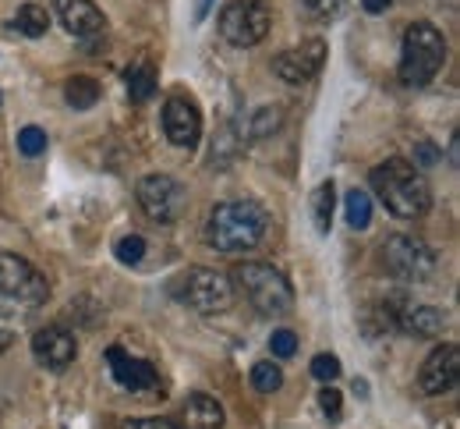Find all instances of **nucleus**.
Masks as SVG:
<instances>
[{
    "mask_svg": "<svg viewBox=\"0 0 460 429\" xmlns=\"http://www.w3.org/2000/svg\"><path fill=\"white\" fill-rule=\"evenodd\" d=\"M280 107H262L255 118H252V135L255 139H266V135H273L277 128H280Z\"/></svg>",
    "mask_w": 460,
    "mask_h": 429,
    "instance_id": "nucleus-27",
    "label": "nucleus"
},
{
    "mask_svg": "<svg viewBox=\"0 0 460 429\" xmlns=\"http://www.w3.org/2000/svg\"><path fill=\"white\" fill-rule=\"evenodd\" d=\"M273 14L262 0H230L220 11V36L230 47H259L270 36Z\"/></svg>",
    "mask_w": 460,
    "mask_h": 429,
    "instance_id": "nucleus-6",
    "label": "nucleus"
},
{
    "mask_svg": "<svg viewBox=\"0 0 460 429\" xmlns=\"http://www.w3.org/2000/svg\"><path fill=\"white\" fill-rule=\"evenodd\" d=\"M333 206H337V188H333V182H323L312 192V217H315V231L319 235H330Z\"/></svg>",
    "mask_w": 460,
    "mask_h": 429,
    "instance_id": "nucleus-21",
    "label": "nucleus"
},
{
    "mask_svg": "<svg viewBox=\"0 0 460 429\" xmlns=\"http://www.w3.org/2000/svg\"><path fill=\"white\" fill-rule=\"evenodd\" d=\"M266 231H270V213L252 199L220 202L206 220V242L217 252H248L262 246Z\"/></svg>",
    "mask_w": 460,
    "mask_h": 429,
    "instance_id": "nucleus-1",
    "label": "nucleus"
},
{
    "mask_svg": "<svg viewBox=\"0 0 460 429\" xmlns=\"http://www.w3.org/2000/svg\"><path fill=\"white\" fill-rule=\"evenodd\" d=\"M383 266L386 273H394L397 281H425L436 270V252L414 235H394L383 246Z\"/></svg>",
    "mask_w": 460,
    "mask_h": 429,
    "instance_id": "nucleus-8",
    "label": "nucleus"
},
{
    "mask_svg": "<svg viewBox=\"0 0 460 429\" xmlns=\"http://www.w3.org/2000/svg\"><path fill=\"white\" fill-rule=\"evenodd\" d=\"M252 387H255L259 394L280 390V387H284V369L277 366V362H255V366H252Z\"/></svg>",
    "mask_w": 460,
    "mask_h": 429,
    "instance_id": "nucleus-23",
    "label": "nucleus"
},
{
    "mask_svg": "<svg viewBox=\"0 0 460 429\" xmlns=\"http://www.w3.org/2000/svg\"><path fill=\"white\" fill-rule=\"evenodd\" d=\"M124 82H128V96H131L135 103H146V100H153V93H156V67L149 61H135L124 71Z\"/></svg>",
    "mask_w": 460,
    "mask_h": 429,
    "instance_id": "nucleus-19",
    "label": "nucleus"
},
{
    "mask_svg": "<svg viewBox=\"0 0 460 429\" xmlns=\"http://www.w3.org/2000/svg\"><path fill=\"white\" fill-rule=\"evenodd\" d=\"M164 131L177 149H191L202 139V114L188 96H171L164 103Z\"/></svg>",
    "mask_w": 460,
    "mask_h": 429,
    "instance_id": "nucleus-11",
    "label": "nucleus"
},
{
    "mask_svg": "<svg viewBox=\"0 0 460 429\" xmlns=\"http://www.w3.org/2000/svg\"><path fill=\"white\" fill-rule=\"evenodd\" d=\"M270 348H273L277 359H290V355L297 352V334H294V330H273Z\"/></svg>",
    "mask_w": 460,
    "mask_h": 429,
    "instance_id": "nucleus-29",
    "label": "nucleus"
},
{
    "mask_svg": "<svg viewBox=\"0 0 460 429\" xmlns=\"http://www.w3.org/2000/svg\"><path fill=\"white\" fill-rule=\"evenodd\" d=\"M230 284H237L244 291V299L262 316H288L294 306V291H290L288 277L280 270H273L270 263H241L234 270Z\"/></svg>",
    "mask_w": 460,
    "mask_h": 429,
    "instance_id": "nucleus-4",
    "label": "nucleus"
},
{
    "mask_svg": "<svg viewBox=\"0 0 460 429\" xmlns=\"http://www.w3.org/2000/svg\"><path fill=\"white\" fill-rule=\"evenodd\" d=\"M344 213H347V224H350L354 231H365V228L372 224V199H368L361 188H350V192H347Z\"/></svg>",
    "mask_w": 460,
    "mask_h": 429,
    "instance_id": "nucleus-22",
    "label": "nucleus"
},
{
    "mask_svg": "<svg viewBox=\"0 0 460 429\" xmlns=\"http://www.w3.org/2000/svg\"><path fill=\"white\" fill-rule=\"evenodd\" d=\"M173 295L188 308L202 312V316H217V312H227L234 306V284H230V277L220 273V270H209V266L184 270L177 277V284H173Z\"/></svg>",
    "mask_w": 460,
    "mask_h": 429,
    "instance_id": "nucleus-5",
    "label": "nucleus"
},
{
    "mask_svg": "<svg viewBox=\"0 0 460 429\" xmlns=\"http://www.w3.org/2000/svg\"><path fill=\"white\" fill-rule=\"evenodd\" d=\"M124 429H177L171 419H131L124 423Z\"/></svg>",
    "mask_w": 460,
    "mask_h": 429,
    "instance_id": "nucleus-31",
    "label": "nucleus"
},
{
    "mask_svg": "<svg viewBox=\"0 0 460 429\" xmlns=\"http://www.w3.org/2000/svg\"><path fill=\"white\" fill-rule=\"evenodd\" d=\"M18 149H22L25 156H40V153L47 149V131L36 128V124L22 128V131H18Z\"/></svg>",
    "mask_w": 460,
    "mask_h": 429,
    "instance_id": "nucleus-26",
    "label": "nucleus"
},
{
    "mask_svg": "<svg viewBox=\"0 0 460 429\" xmlns=\"http://www.w3.org/2000/svg\"><path fill=\"white\" fill-rule=\"evenodd\" d=\"M301 4V11L308 14V18H315V22H330V18H337L341 11H344V0H297Z\"/></svg>",
    "mask_w": 460,
    "mask_h": 429,
    "instance_id": "nucleus-24",
    "label": "nucleus"
},
{
    "mask_svg": "<svg viewBox=\"0 0 460 429\" xmlns=\"http://www.w3.org/2000/svg\"><path fill=\"white\" fill-rule=\"evenodd\" d=\"M107 362L114 369V380L124 387V390H153L156 383H160V372L153 362H146V359H131L124 348H111L107 352Z\"/></svg>",
    "mask_w": 460,
    "mask_h": 429,
    "instance_id": "nucleus-14",
    "label": "nucleus"
},
{
    "mask_svg": "<svg viewBox=\"0 0 460 429\" xmlns=\"http://www.w3.org/2000/svg\"><path fill=\"white\" fill-rule=\"evenodd\" d=\"M11 344H14V334H11V330H0V355H4Z\"/></svg>",
    "mask_w": 460,
    "mask_h": 429,
    "instance_id": "nucleus-35",
    "label": "nucleus"
},
{
    "mask_svg": "<svg viewBox=\"0 0 460 429\" xmlns=\"http://www.w3.org/2000/svg\"><path fill=\"white\" fill-rule=\"evenodd\" d=\"M0 295L11 302L40 306L50 299V284L29 259H22L14 252H0Z\"/></svg>",
    "mask_w": 460,
    "mask_h": 429,
    "instance_id": "nucleus-7",
    "label": "nucleus"
},
{
    "mask_svg": "<svg viewBox=\"0 0 460 429\" xmlns=\"http://www.w3.org/2000/svg\"><path fill=\"white\" fill-rule=\"evenodd\" d=\"M397 323H401L403 334H411V337H439L443 326H447V312L436 306H414L401 312Z\"/></svg>",
    "mask_w": 460,
    "mask_h": 429,
    "instance_id": "nucleus-17",
    "label": "nucleus"
},
{
    "mask_svg": "<svg viewBox=\"0 0 460 429\" xmlns=\"http://www.w3.org/2000/svg\"><path fill=\"white\" fill-rule=\"evenodd\" d=\"M0 100H4V96H0Z\"/></svg>",
    "mask_w": 460,
    "mask_h": 429,
    "instance_id": "nucleus-36",
    "label": "nucleus"
},
{
    "mask_svg": "<svg viewBox=\"0 0 460 429\" xmlns=\"http://www.w3.org/2000/svg\"><path fill=\"white\" fill-rule=\"evenodd\" d=\"M64 100H67L75 111H89V107H96V100H100V82L89 78V75H75V78H67V85H64Z\"/></svg>",
    "mask_w": 460,
    "mask_h": 429,
    "instance_id": "nucleus-20",
    "label": "nucleus"
},
{
    "mask_svg": "<svg viewBox=\"0 0 460 429\" xmlns=\"http://www.w3.org/2000/svg\"><path fill=\"white\" fill-rule=\"evenodd\" d=\"M372 192L379 195V202L401 217V220H418L421 213H429L432 206V188L425 182V174L407 164L403 156H390L386 164H379L372 174Z\"/></svg>",
    "mask_w": 460,
    "mask_h": 429,
    "instance_id": "nucleus-2",
    "label": "nucleus"
},
{
    "mask_svg": "<svg viewBox=\"0 0 460 429\" xmlns=\"http://www.w3.org/2000/svg\"><path fill=\"white\" fill-rule=\"evenodd\" d=\"M181 426L184 429H224V408L209 394H191L181 408Z\"/></svg>",
    "mask_w": 460,
    "mask_h": 429,
    "instance_id": "nucleus-16",
    "label": "nucleus"
},
{
    "mask_svg": "<svg viewBox=\"0 0 460 429\" xmlns=\"http://www.w3.org/2000/svg\"><path fill=\"white\" fill-rule=\"evenodd\" d=\"M209 7H213V0H199V4H195V18L202 22V18L209 14Z\"/></svg>",
    "mask_w": 460,
    "mask_h": 429,
    "instance_id": "nucleus-34",
    "label": "nucleus"
},
{
    "mask_svg": "<svg viewBox=\"0 0 460 429\" xmlns=\"http://www.w3.org/2000/svg\"><path fill=\"white\" fill-rule=\"evenodd\" d=\"M60 22H64V29H67L71 36H78V40L100 36V32L107 29V18H103V11H100L93 0H64Z\"/></svg>",
    "mask_w": 460,
    "mask_h": 429,
    "instance_id": "nucleus-15",
    "label": "nucleus"
},
{
    "mask_svg": "<svg viewBox=\"0 0 460 429\" xmlns=\"http://www.w3.org/2000/svg\"><path fill=\"white\" fill-rule=\"evenodd\" d=\"M447 61V40L432 22H414L403 32L401 47V82L407 89L429 85Z\"/></svg>",
    "mask_w": 460,
    "mask_h": 429,
    "instance_id": "nucleus-3",
    "label": "nucleus"
},
{
    "mask_svg": "<svg viewBox=\"0 0 460 429\" xmlns=\"http://www.w3.org/2000/svg\"><path fill=\"white\" fill-rule=\"evenodd\" d=\"M114 255L120 259V263L135 266V263H142V259H146V242H142L138 235H124V238L114 246Z\"/></svg>",
    "mask_w": 460,
    "mask_h": 429,
    "instance_id": "nucleus-25",
    "label": "nucleus"
},
{
    "mask_svg": "<svg viewBox=\"0 0 460 429\" xmlns=\"http://www.w3.org/2000/svg\"><path fill=\"white\" fill-rule=\"evenodd\" d=\"M460 380V348L457 344H439L429 359H425V366L418 372V387L425 390V394H447V390H454Z\"/></svg>",
    "mask_w": 460,
    "mask_h": 429,
    "instance_id": "nucleus-12",
    "label": "nucleus"
},
{
    "mask_svg": "<svg viewBox=\"0 0 460 429\" xmlns=\"http://www.w3.org/2000/svg\"><path fill=\"white\" fill-rule=\"evenodd\" d=\"M390 4H394V0H361V7H365L368 14H383V11H390Z\"/></svg>",
    "mask_w": 460,
    "mask_h": 429,
    "instance_id": "nucleus-33",
    "label": "nucleus"
},
{
    "mask_svg": "<svg viewBox=\"0 0 460 429\" xmlns=\"http://www.w3.org/2000/svg\"><path fill=\"white\" fill-rule=\"evenodd\" d=\"M11 29L29 36V40H40V36L50 32V11L43 4H22L14 11V18H11Z\"/></svg>",
    "mask_w": 460,
    "mask_h": 429,
    "instance_id": "nucleus-18",
    "label": "nucleus"
},
{
    "mask_svg": "<svg viewBox=\"0 0 460 429\" xmlns=\"http://www.w3.org/2000/svg\"><path fill=\"white\" fill-rule=\"evenodd\" d=\"M312 376L323 380V383H333V380L341 376V359H337V355H326V352L315 355V359H312Z\"/></svg>",
    "mask_w": 460,
    "mask_h": 429,
    "instance_id": "nucleus-28",
    "label": "nucleus"
},
{
    "mask_svg": "<svg viewBox=\"0 0 460 429\" xmlns=\"http://www.w3.org/2000/svg\"><path fill=\"white\" fill-rule=\"evenodd\" d=\"M341 401H344V398H341V390H333V387H326V390L319 394V408H323L330 419L341 416Z\"/></svg>",
    "mask_w": 460,
    "mask_h": 429,
    "instance_id": "nucleus-30",
    "label": "nucleus"
},
{
    "mask_svg": "<svg viewBox=\"0 0 460 429\" xmlns=\"http://www.w3.org/2000/svg\"><path fill=\"white\" fill-rule=\"evenodd\" d=\"M323 61H326V43H323V40H305V43L284 50V54L273 61V71H277L284 82H290V85H305V82H312V78L319 75Z\"/></svg>",
    "mask_w": 460,
    "mask_h": 429,
    "instance_id": "nucleus-10",
    "label": "nucleus"
},
{
    "mask_svg": "<svg viewBox=\"0 0 460 429\" xmlns=\"http://www.w3.org/2000/svg\"><path fill=\"white\" fill-rule=\"evenodd\" d=\"M418 160H421V164H425V167H429V164H436V160H439V153H436V149H432V142H418Z\"/></svg>",
    "mask_w": 460,
    "mask_h": 429,
    "instance_id": "nucleus-32",
    "label": "nucleus"
},
{
    "mask_svg": "<svg viewBox=\"0 0 460 429\" xmlns=\"http://www.w3.org/2000/svg\"><path fill=\"white\" fill-rule=\"evenodd\" d=\"M135 195H138L142 213L156 224H173L184 213V202H188L184 184L171 174H146L135 188Z\"/></svg>",
    "mask_w": 460,
    "mask_h": 429,
    "instance_id": "nucleus-9",
    "label": "nucleus"
},
{
    "mask_svg": "<svg viewBox=\"0 0 460 429\" xmlns=\"http://www.w3.org/2000/svg\"><path fill=\"white\" fill-rule=\"evenodd\" d=\"M32 355H36V362L47 369H67L75 362V355H78V344H75V337L64 330V326H43L36 337H32Z\"/></svg>",
    "mask_w": 460,
    "mask_h": 429,
    "instance_id": "nucleus-13",
    "label": "nucleus"
}]
</instances>
